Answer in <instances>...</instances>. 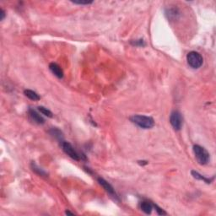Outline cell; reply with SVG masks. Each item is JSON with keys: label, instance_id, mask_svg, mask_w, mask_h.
Segmentation results:
<instances>
[{"label": "cell", "instance_id": "obj_1", "mask_svg": "<svg viewBox=\"0 0 216 216\" xmlns=\"http://www.w3.org/2000/svg\"><path fill=\"white\" fill-rule=\"evenodd\" d=\"M130 121L138 127L143 129H149L154 126V119L151 116H143V115H134L130 117Z\"/></svg>", "mask_w": 216, "mask_h": 216}, {"label": "cell", "instance_id": "obj_2", "mask_svg": "<svg viewBox=\"0 0 216 216\" xmlns=\"http://www.w3.org/2000/svg\"><path fill=\"white\" fill-rule=\"evenodd\" d=\"M192 149H193V153H194L195 158L197 159V163L202 165H207L209 161V154L206 150V148L198 144H195Z\"/></svg>", "mask_w": 216, "mask_h": 216}, {"label": "cell", "instance_id": "obj_3", "mask_svg": "<svg viewBox=\"0 0 216 216\" xmlns=\"http://www.w3.org/2000/svg\"><path fill=\"white\" fill-rule=\"evenodd\" d=\"M186 61H187V63L191 68H199L202 65V62H203V59H202V57L201 56V54L197 52V51H190L186 55Z\"/></svg>", "mask_w": 216, "mask_h": 216}, {"label": "cell", "instance_id": "obj_4", "mask_svg": "<svg viewBox=\"0 0 216 216\" xmlns=\"http://www.w3.org/2000/svg\"><path fill=\"white\" fill-rule=\"evenodd\" d=\"M170 122L172 127L176 131H179L182 127V122H183V118L180 111H174L172 113L170 114Z\"/></svg>", "mask_w": 216, "mask_h": 216}, {"label": "cell", "instance_id": "obj_5", "mask_svg": "<svg viewBox=\"0 0 216 216\" xmlns=\"http://www.w3.org/2000/svg\"><path fill=\"white\" fill-rule=\"evenodd\" d=\"M62 148L65 154H68L70 158L73 159L74 160H80V155L77 153V151L73 148V146L71 145V143H68V142H62Z\"/></svg>", "mask_w": 216, "mask_h": 216}, {"label": "cell", "instance_id": "obj_6", "mask_svg": "<svg viewBox=\"0 0 216 216\" xmlns=\"http://www.w3.org/2000/svg\"><path fill=\"white\" fill-rule=\"evenodd\" d=\"M98 182H99L100 186H102L103 188L105 189V191L108 192V194H110L111 197H115V198L117 197V196H116V192H115V190H114V188L112 187V186H111V184L109 183L108 181H105V179L101 178V177H99V178H98Z\"/></svg>", "mask_w": 216, "mask_h": 216}, {"label": "cell", "instance_id": "obj_7", "mask_svg": "<svg viewBox=\"0 0 216 216\" xmlns=\"http://www.w3.org/2000/svg\"><path fill=\"white\" fill-rule=\"evenodd\" d=\"M28 114H29V116H30V120L32 122H34L36 124H43L45 122V120L42 116H40V114L38 113L37 111L34 110V109H29L28 111Z\"/></svg>", "mask_w": 216, "mask_h": 216}, {"label": "cell", "instance_id": "obj_8", "mask_svg": "<svg viewBox=\"0 0 216 216\" xmlns=\"http://www.w3.org/2000/svg\"><path fill=\"white\" fill-rule=\"evenodd\" d=\"M49 69L53 73L54 75L57 77L58 78H62L63 77V71L59 65H57L55 62H51L49 64Z\"/></svg>", "mask_w": 216, "mask_h": 216}, {"label": "cell", "instance_id": "obj_9", "mask_svg": "<svg viewBox=\"0 0 216 216\" xmlns=\"http://www.w3.org/2000/svg\"><path fill=\"white\" fill-rule=\"evenodd\" d=\"M140 208L143 212H144L147 214H149V213H151L152 209H153V204L151 202L143 201L140 203Z\"/></svg>", "mask_w": 216, "mask_h": 216}, {"label": "cell", "instance_id": "obj_10", "mask_svg": "<svg viewBox=\"0 0 216 216\" xmlns=\"http://www.w3.org/2000/svg\"><path fill=\"white\" fill-rule=\"evenodd\" d=\"M191 174H192V176L194 177L195 179H197V180H200V181H205L206 183H211L212 182V181H213V178H207V177H205V176H202L200 173H198L197 171H195V170H192L191 171Z\"/></svg>", "mask_w": 216, "mask_h": 216}, {"label": "cell", "instance_id": "obj_11", "mask_svg": "<svg viewBox=\"0 0 216 216\" xmlns=\"http://www.w3.org/2000/svg\"><path fill=\"white\" fill-rule=\"evenodd\" d=\"M24 94L25 96H27V97L29 98V99H30V100H40V96H39V94H38L36 92L31 90V89H25V90L24 91Z\"/></svg>", "mask_w": 216, "mask_h": 216}, {"label": "cell", "instance_id": "obj_12", "mask_svg": "<svg viewBox=\"0 0 216 216\" xmlns=\"http://www.w3.org/2000/svg\"><path fill=\"white\" fill-rule=\"evenodd\" d=\"M31 168H32L33 171H35L36 174H38V175L40 176H46V173L41 168H40L39 166H37V165H35L34 162H32L31 163Z\"/></svg>", "mask_w": 216, "mask_h": 216}, {"label": "cell", "instance_id": "obj_13", "mask_svg": "<svg viewBox=\"0 0 216 216\" xmlns=\"http://www.w3.org/2000/svg\"><path fill=\"white\" fill-rule=\"evenodd\" d=\"M38 111H40V113L43 114L45 116H48V117H52V113L50 110H48L47 108L44 107V106H39L38 107Z\"/></svg>", "mask_w": 216, "mask_h": 216}, {"label": "cell", "instance_id": "obj_14", "mask_svg": "<svg viewBox=\"0 0 216 216\" xmlns=\"http://www.w3.org/2000/svg\"><path fill=\"white\" fill-rule=\"evenodd\" d=\"M50 132H51V134L52 135V136H54V137L56 138H57V139H62V132H61L59 129H57V128H52V129L50 131Z\"/></svg>", "mask_w": 216, "mask_h": 216}, {"label": "cell", "instance_id": "obj_15", "mask_svg": "<svg viewBox=\"0 0 216 216\" xmlns=\"http://www.w3.org/2000/svg\"><path fill=\"white\" fill-rule=\"evenodd\" d=\"M178 14V13H177V11L176 10V9H169V10L166 12V15L168 16V18H170V19H171V18H176V16Z\"/></svg>", "mask_w": 216, "mask_h": 216}, {"label": "cell", "instance_id": "obj_16", "mask_svg": "<svg viewBox=\"0 0 216 216\" xmlns=\"http://www.w3.org/2000/svg\"><path fill=\"white\" fill-rule=\"evenodd\" d=\"M153 207L155 208V210H156V212L158 213V214H159V215H164V214H166V212H165V211L163 210L161 208H159V206L156 205V204H153Z\"/></svg>", "mask_w": 216, "mask_h": 216}, {"label": "cell", "instance_id": "obj_17", "mask_svg": "<svg viewBox=\"0 0 216 216\" xmlns=\"http://www.w3.org/2000/svg\"><path fill=\"white\" fill-rule=\"evenodd\" d=\"M131 43L132 44V45H134V46H145V43L143 42V40H136L135 41H132Z\"/></svg>", "mask_w": 216, "mask_h": 216}, {"label": "cell", "instance_id": "obj_18", "mask_svg": "<svg viewBox=\"0 0 216 216\" xmlns=\"http://www.w3.org/2000/svg\"><path fill=\"white\" fill-rule=\"evenodd\" d=\"M71 2L75 3V4H80V5H88V4L92 3V2H89V1H85V2H83V1H71Z\"/></svg>", "mask_w": 216, "mask_h": 216}, {"label": "cell", "instance_id": "obj_19", "mask_svg": "<svg viewBox=\"0 0 216 216\" xmlns=\"http://www.w3.org/2000/svg\"><path fill=\"white\" fill-rule=\"evenodd\" d=\"M0 15H1V17H0V19L1 20H3V19H4V17H5V12L3 11V9H0Z\"/></svg>", "mask_w": 216, "mask_h": 216}, {"label": "cell", "instance_id": "obj_20", "mask_svg": "<svg viewBox=\"0 0 216 216\" xmlns=\"http://www.w3.org/2000/svg\"><path fill=\"white\" fill-rule=\"evenodd\" d=\"M65 213H66V214H71V215H73V214H74V213H72V212H70V211H68V210L66 211V212H65Z\"/></svg>", "mask_w": 216, "mask_h": 216}]
</instances>
